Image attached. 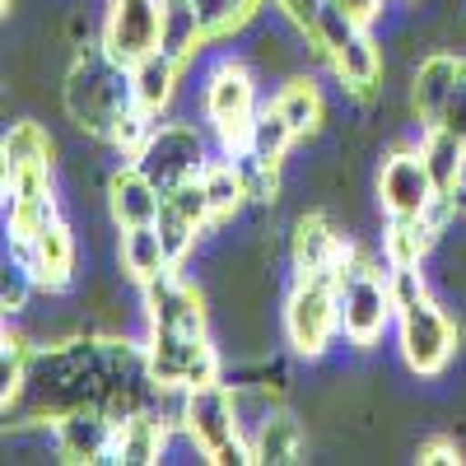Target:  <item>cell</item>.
<instances>
[{
  "label": "cell",
  "instance_id": "obj_1",
  "mask_svg": "<svg viewBox=\"0 0 466 466\" xmlns=\"http://www.w3.org/2000/svg\"><path fill=\"white\" fill-rule=\"evenodd\" d=\"M154 382L145 373V345L116 340V336L33 345L28 378H24L33 420H47V424L66 410H85V406L127 415V410H140Z\"/></svg>",
  "mask_w": 466,
  "mask_h": 466
},
{
  "label": "cell",
  "instance_id": "obj_2",
  "mask_svg": "<svg viewBox=\"0 0 466 466\" xmlns=\"http://www.w3.org/2000/svg\"><path fill=\"white\" fill-rule=\"evenodd\" d=\"M61 103L70 112V122L94 140H107L112 127L136 107L131 94V66H122L103 43H85L75 52L66 85H61Z\"/></svg>",
  "mask_w": 466,
  "mask_h": 466
},
{
  "label": "cell",
  "instance_id": "obj_3",
  "mask_svg": "<svg viewBox=\"0 0 466 466\" xmlns=\"http://www.w3.org/2000/svg\"><path fill=\"white\" fill-rule=\"evenodd\" d=\"M336 299H340V336L355 350H373L387 327H397V299L387 270L364 252L350 248L336 266Z\"/></svg>",
  "mask_w": 466,
  "mask_h": 466
},
{
  "label": "cell",
  "instance_id": "obj_4",
  "mask_svg": "<svg viewBox=\"0 0 466 466\" xmlns=\"http://www.w3.org/2000/svg\"><path fill=\"white\" fill-rule=\"evenodd\" d=\"M313 52L336 75V85L350 98H360V103L378 98V89H382V47H378L369 24L327 5L322 19H318V33H313Z\"/></svg>",
  "mask_w": 466,
  "mask_h": 466
},
{
  "label": "cell",
  "instance_id": "obj_5",
  "mask_svg": "<svg viewBox=\"0 0 466 466\" xmlns=\"http://www.w3.org/2000/svg\"><path fill=\"white\" fill-rule=\"evenodd\" d=\"M177 420L210 466H228V461H257L252 443H243V420H238V392L215 378L206 387H191V392L177 397Z\"/></svg>",
  "mask_w": 466,
  "mask_h": 466
},
{
  "label": "cell",
  "instance_id": "obj_6",
  "mask_svg": "<svg viewBox=\"0 0 466 466\" xmlns=\"http://www.w3.org/2000/svg\"><path fill=\"white\" fill-rule=\"evenodd\" d=\"M261 112V98H257V75L233 61V56H219L210 70H206V85H201V116L210 122L219 149L228 159L248 154V140H252V122Z\"/></svg>",
  "mask_w": 466,
  "mask_h": 466
},
{
  "label": "cell",
  "instance_id": "obj_7",
  "mask_svg": "<svg viewBox=\"0 0 466 466\" xmlns=\"http://www.w3.org/2000/svg\"><path fill=\"white\" fill-rule=\"evenodd\" d=\"M145 373L154 382V392H191L215 378H224V360L210 340V331H168L149 327L145 336Z\"/></svg>",
  "mask_w": 466,
  "mask_h": 466
},
{
  "label": "cell",
  "instance_id": "obj_8",
  "mask_svg": "<svg viewBox=\"0 0 466 466\" xmlns=\"http://www.w3.org/2000/svg\"><path fill=\"white\" fill-rule=\"evenodd\" d=\"M285 340L294 355L303 360H322L331 340L340 336V299H336V276H294L285 308Z\"/></svg>",
  "mask_w": 466,
  "mask_h": 466
},
{
  "label": "cell",
  "instance_id": "obj_9",
  "mask_svg": "<svg viewBox=\"0 0 466 466\" xmlns=\"http://www.w3.org/2000/svg\"><path fill=\"white\" fill-rule=\"evenodd\" d=\"M397 350H401V364L415 378H439L452 355H457V327L443 308L424 294L406 308H397Z\"/></svg>",
  "mask_w": 466,
  "mask_h": 466
},
{
  "label": "cell",
  "instance_id": "obj_10",
  "mask_svg": "<svg viewBox=\"0 0 466 466\" xmlns=\"http://www.w3.org/2000/svg\"><path fill=\"white\" fill-rule=\"evenodd\" d=\"M131 164L145 168V177L159 187V191H173L191 177H201L206 164H210V145L206 136L191 127V122H154L149 140L140 145V154Z\"/></svg>",
  "mask_w": 466,
  "mask_h": 466
},
{
  "label": "cell",
  "instance_id": "obj_11",
  "mask_svg": "<svg viewBox=\"0 0 466 466\" xmlns=\"http://www.w3.org/2000/svg\"><path fill=\"white\" fill-rule=\"evenodd\" d=\"M98 43L122 66H136L140 56L159 52V43H164V0H107Z\"/></svg>",
  "mask_w": 466,
  "mask_h": 466
},
{
  "label": "cell",
  "instance_id": "obj_12",
  "mask_svg": "<svg viewBox=\"0 0 466 466\" xmlns=\"http://www.w3.org/2000/svg\"><path fill=\"white\" fill-rule=\"evenodd\" d=\"M0 187H5L10 243H28L37 228L61 215L56 191H52V168H0Z\"/></svg>",
  "mask_w": 466,
  "mask_h": 466
},
{
  "label": "cell",
  "instance_id": "obj_13",
  "mask_svg": "<svg viewBox=\"0 0 466 466\" xmlns=\"http://www.w3.org/2000/svg\"><path fill=\"white\" fill-rule=\"evenodd\" d=\"M378 201H382L387 215H430L434 210L439 187H434V173H430V164H424L420 145L415 149H392L382 159Z\"/></svg>",
  "mask_w": 466,
  "mask_h": 466
},
{
  "label": "cell",
  "instance_id": "obj_14",
  "mask_svg": "<svg viewBox=\"0 0 466 466\" xmlns=\"http://www.w3.org/2000/svg\"><path fill=\"white\" fill-rule=\"evenodd\" d=\"M15 252H19V266L33 280V289L61 294L75 280V233H70V224L61 215L37 228L28 243H15Z\"/></svg>",
  "mask_w": 466,
  "mask_h": 466
},
{
  "label": "cell",
  "instance_id": "obj_15",
  "mask_svg": "<svg viewBox=\"0 0 466 466\" xmlns=\"http://www.w3.org/2000/svg\"><path fill=\"white\" fill-rule=\"evenodd\" d=\"M145 322L168 327V331H206V299L201 289L182 276V266H168L159 280H149L145 289Z\"/></svg>",
  "mask_w": 466,
  "mask_h": 466
},
{
  "label": "cell",
  "instance_id": "obj_16",
  "mask_svg": "<svg viewBox=\"0 0 466 466\" xmlns=\"http://www.w3.org/2000/svg\"><path fill=\"white\" fill-rule=\"evenodd\" d=\"M112 430H116V415L98 410V406H85V410H66L52 420V448L61 461L70 466H94V461H107L112 452Z\"/></svg>",
  "mask_w": 466,
  "mask_h": 466
},
{
  "label": "cell",
  "instance_id": "obj_17",
  "mask_svg": "<svg viewBox=\"0 0 466 466\" xmlns=\"http://www.w3.org/2000/svg\"><path fill=\"white\" fill-rule=\"evenodd\" d=\"M355 248L345 233L327 219V215H299L294 233H289V261L294 276H336V266L345 261V252Z\"/></svg>",
  "mask_w": 466,
  "mask_h": 466
},
{
  "label": "cell",
  "instance_id": "obj_18",
  "mask_svg": "<svg viewBox=\"0 0 466 466\" xmlns=\"http://www.w3.org/2000/svg\"><path fill=\"white\" fill-rule=\"evenodd\" d=\"M107 210H112V224L116 228H140V224H154L164 210V191L145 177L140 164H122L112 168L107 177Z\"/></svg>",
  "mask_w": 466,
  "mask_h": 466
},
{
  "label": "cell",
  "instance_id": "obj_19",
  "mask_svg": "<svg viewBox=\"0 0 466 466\" xmlns=\"http://www.w3.org/2000/svg\"><path fill=\"white\" fill-rule=\"evenodd\" d=\"M164 448H168V424L154 420V415L140 406V410L116 415L107 461H116V466H154V461L164 457Z\"/></svg>",
  "mask_w": 466,
  "mask_h": 466
},
{
  "label": "cell",
  "instance_id": "obj_20",
  "mask_svg": "<svg viewBox=\"0 0 466 466\" xmlns=\"http://www.w3.org/2000/svg\"><path fill=\"white\" fill-rule=\"evenodd\" d=\"M182 70H187V61H177L173 52H149V56H140L136 66H131V94H136V107L145 112V116H159L168 112V103L177 98V85H182Z\"/></svg>",
  "mask_w": 466,
  "mask_h": 466
},
{
  "label": "cell",
  "instance_id": "obj_21",
  "mask_svg": "<svg viewBox=\"0 0 466 466\" xmlns=\"http://www.w3.org/2000/svg\"><path fill=\"white\" fill-rule=\"evenodd\" d=\"M457 75H461V56L452 52H434V56H424L415 66V85H410V112H415V122L420 127H434L439 122V112L457 85Z\"/></svg>",
  "mask_w": 466,
  "mask_h": 466
},
{
  "label": "cell",
  "instance_id": "obj_22",
  "mask_svg": "<svg viewBox=\"0 0 466 466\" xmlns=\"http://www.w3.org/2000/svg\"><path fill=\"white\" fill-rule=\"evenodd\" d=\"M270 103L280 107V116L294 127L299 140L318 136L322 122H327V98H322V89H318L313 75H289V80L276 89V98H270Z\"/></svg>",
  "mask_w": 466,
  "mask_h": 466
},
{
  "label": "cell",
  "instance_id": "obj_23",
  "mask_svg": "<svg viewBox=\"0 0 466 466\" xmlns=\"http://www.w3.org/2000/svg\"><path fill=\"white\" fill-rule=\"evenodd\" d=\"M420 154L434 173L439 197H461V182H466V140H457L443 127H424L420 136Z\"/></svg>",
  "mask_w": 466,
  "mask_h": 466
},
{
  "label": "cell",
  "instance_id": "obj_24",
  "mask_svg": "<svg viewBox=\"0 0 466 466\" xmlns=\"http://www.w3.org/2000/svg\"><path fill=\"white\" fill-rule=\"evenodd\" d=\"M439 228L424 215H387L382 228V266H420L430 257Z\"/></svg>",
  "mask_w": 466,
  "mask_h": 466
},
{
  "label": "cell",
  "instance_id": "obj_25",
  "mask_svg": "<svg viewBox=\"0 0 466 466\" xmlns=\"http://www.w3.org/2000/svg\"><path fill=\"white\" fill-rule=\"evenodd\" d=\"M252 457L261 466H289L303 457V424L289 415V410H266L257 434H252Z\"/></svg>",
  "mask_w": 466,
  "mask_h": 466
},
{
  "label": "cell",
  "instance_id": "obj_26",
  "mask_svg": "<svg viewBox=\"0 0 466 466\" xmlns=\"http://www.w3.org/2000/svg\"><path fill=\"white\" fill-rule=\"evenodd\" d=\"M122 270H127V280L131 285H149V280H159L164 270L173 266L168 261V248H164V238H159V228L154 224H140V228H122Z\"/></svg>",
  "mask_w": 466,
  "mask_h": 466
},
{
  "label": "cell",
  "instance_id": "obj_27",
  "mask_svg": "<svg viewBox=\"0 0 466 466\" xmlns=\"http://www.w3.org/2000/svg\"><path fill=\"white\" fill-rule=\"evenodd\" d=\"M201 187H206V201H210V219L215 224H228L233 215H238L248 201H252V191H248V177L238 168V159H210L206 173H201Z\"/></svg>",
  "mask_w": 466,
  "mask_h": 466
},
{
  "label": "cell",
  "instance_id": "obj_28",
  "mask_svg": "<svg viewBox=\"0 0 466 466\" xmlns=\"http://www.w3.org/2000/svg\"><path fill=\"white\" fill-rule=\"evenodd\" d=\"M56 145L37 122H15L0 140V168H52Z\"/></svg>",
  "mask_w": 466,
  "mask_h": 466
},
{
  "label": "cell",
  "instance_id": "obj_29",
  "mask_svg": "<svg viewBox=\"0 0 466 466\" xmlns=\"http://www.w3.org/2000/svg\"><path fill=\"white\" fill-rule=\"evenodd\" d=\"M294 140H299V136H294V127L280 116V107H276V103H261L257 122H252V140H248V159H257V164H266V168H280Z\"/></svg>",
  "mask_w": 466,
  "mask_h": 466
},
{
  "label": "cell",
  "instance_id": "obj_30",
  "mask_svg": "<svg viewBox=\"0 0 466 466\" xmlns=\"http://www.w3.org/2000/svg\"><path fill=\"white\" fill-rule=\"evenodd\" d=\"M164 52H173L177 61L191 66L206 47V28H201V15H197V0H164Z\"/></svg>",
  "mask_w": 466,
  "mask_h": 466
},
{
  "label": "cell",
  "instance_id": "obj_31",
  "mask_svg": "<svg viewBox=\"0 0 466 466\" xmlns=\"http://www.w3.org/2000/svg\"><path fill=\"white\" fill-rule=\"evenodd\" d=\"M261 5H266V0H197L206 43H224V37L243 33V28L261 15Z\"/></svg>",
  "mask_w": 466,
  "mask_h": 466
},
{
  "label": "cell",
  "instance_id": "obj_32",
  "mask_svg": "<svg viewBox=\"0 0 466 466\" xmlns=\"http://www.w3.org/2000/svg\"><path fill=\"white\" fill-rule=\"evenodd\" d=\"M154 228H159V238H164V248H168V261L173 266H182L187 257H191V248H197V238H201V224L197 219H187L177 206H168L164 201V210H159V219H154Z\"/></svg>",
  "mask_w": 466,
  "mask_h": 466
},
{
  "label": "cell",
  "instance_id": "obj_33",
  "mask_svg": "<svg viewBox=\"0 0 466 466\" xmlns=\"http://www.w3.org/2000/svg\"><path fill=\"white\" fill-rule=\"evenodd\" d=\"M270 5H276L308 43H313V33H318V19H322V10L331 5V0H270Z\"/></svg>",
  "mask_w": 466,
  "mask_h": 466
},
{
  "label": "cell",
  "instance_id": "obj_34",
  "mask_svg": "<svg viewBox=\"0 0 466 466\" xmlns=\"http://www.w3.org/2000/svg\"><path fill=\"white\" fill-rule=\"evenodd\" d=\"M434 127H443L457 140H466V56H461V75H457V85H452V94H448V103H443Z\"/></svg>",
  "mask_w": 466,
  "mask_h": 466
},
{
  "label": "cell",
  "instance_id": "obj_35",
  "mask_svg": "<svg viewBox=\"0 0 466 466\" xmlns=\"http://www.w3.org/2000/svg\"><path fill=\"white\" fill-rule=\"evenodd\" d=\"M415 457H420V466H457V461H461V448H457L448 434H434V439L420 443Z\"/></svg>",
  "mask_w": 466,
  "mask_h": 466
},
{
  "label": "cell",
  "instance_id": "obj_36",
  "mask_svg": "<svg viewBox=\"0 0 466 466\" xmlns=\"http://www.w3.org/2000/svg\"><path fill=\"white\" fill-rule=\"evenodd\" d=\"M336 10H345L350 19H360V24H373L378 15H382V5L387 0H331Z\"/></svg>",
  "mask_w": 466,
  "mask_h": 466
},
{
  "label": "cell",
  "instance_id": "obj_37",
  "mask_svg": "<svg viewBox=\"0 0 466 466\" xmlns=\"http://www.w3.org/2000/svg\"><path fill=\"white\" fill-rule=\"evenodd\" d=\"M461 210H466V197H461Z\"/></svg>",
  "mask_w": 466,
  "mask_h": 466
},
{
  "label": "cell",
  "instance_id": "obj_38",
  "mask_svg": "<svg viewBox=\"0 0 466 466\" xmlns=\"http://www.w3.org/2000/svg\"><path fill=\"white\" fill-rule=\"evenodd\" d=\"M5 10H10V0H5Z\"/></svg>",
  "mask_w": 466,
  "mask_h": 466
}]
</instances>
